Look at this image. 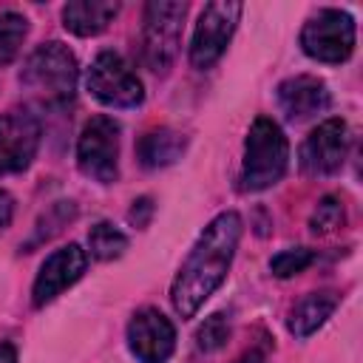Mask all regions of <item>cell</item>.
<instances>
[{
  "instance_id": "obj_1",
  "label": "cell",
  "mask_w": 363,
  "mask_h": 363,
  "mask_svg": "<svg viewBox=\"0 0 363 363\" xmlns=\"http://www.w3.org/2000/svg\"><path fill=\"white\" fill-rule=\"evenodd\" d=\"M241 230V216L235 210H224L199 233L170 284V303L179 318H193L204 306V301L224 284L238 250Z\"/></svg>"
},
{
  "instance_id": "obj_2",
  "label": "cell",
  "mask_w": 363,
  "mask_h": 363,
  "mask_svg": "<svg viewBox=\"0 0 363 363\" xmlns=\"http://www.w3.org/2000/svg\"><path fill=\"white\" fill-rule=\"evenodd\" d=\"M77 79H79L77 57L60 40H48L43 45H37L26 57L23 71H20L23 88L45 111L68 108L77 94Z\"/></svg>"
},
{
  "instance_id": "obj_3",
  "label": "cell",
  "mask_w": 363,
  "mask_h": 363,
  "mask_svg": "<svg viewBox=\"0 0 363 363\" xmlns=\"http://www.w3.org/2000/svg\"><path fill=\"white\" fill-rule=\"evenodd\" d=\"M289 167V142L281 130V125L269 116H255L247 139H244V156H241V190L244 193H261L267 187H275Z\"/></svg>"
},
{
  "instance_id": "obj_4",
  "label": "cell",
  "mask_w": 363,
  "mask_h": 363,
  "mask_svg": "<svg viewBox=\"0 0 363 363\" xmlns=\"http://www.w3.org/2000/svg\"><path fill=\"white\" fill-rule=\"evenodd\" d=\"M187 3L156 0L145 6L142 17V62L153 74H167L182 43Z\"/></svg>"
},
{
  "instance_id": "obj_5",
  "label": "cell",
  "mask_w": 363,
  "mask_h": 363,
  "mask_svg": "<svg viewBox=\"0 0 363 363\" xmlns=\"http://www.w3.org/2000/svg\"><path fill=\"white\" fill-rule=\"evenodd\" d=\"M354 17L343 9H320L301 28V48L309 60L337 65L354 51Z\"/></svg>"
},
{
  "instance_id": "obj_6",
  "label": "cell",
  "mask_w": 363,
  "mask_h": 363,
  "mask_svg": "<svg viewBox=\"0 0 363 363\" xmlns=\"http://www.w3.org/2000/svg\"><path fill=\"white\" fill-rule=\"evenodd\" d=\"M85 85L91 96L108 108H136L145 102V85L130 68V62L119 51H99L85 74Z\"/></svg>"
},
{
  "instance_id": "obj_7",
  "label": "cell",
  "mask_w": 363,
  "mask_h": 363,
  "mask_svg": "<svg viewBox=\"0 0 363 363\" xmlns=\"http://www.w3.org/2000/svg\"><path fill=\"white\" fill-rule=\"evenodd\" d=\"M77 167L82 176L113 184L119 179V122L113 116H91L77 139Z\"/></svg>"
},
{
  "instance_id": "obj_8",
  "label": "cell",
  "mask_w": 363,
  "mask_h": 363,
  "mask_svg": "<svg viewBox=\"0 0 363 363\" xmlns=\"http://www.w3.org/2000/svg\"><path fill=\"white\" fill-rule=\"evenodd\" d=\"M241 17V3H207L199 14L190 40V65L204 71L213 68L227 51L233 31Z\"/></svg>"
},
{
  "instance_id": "obj_9",
  "label": "cell",
  "mask_w": 363,
  "mask_h": 363,
  "mask_svg": "<svg viewBox=\"0 0 363 363\" xmlns=\"http://www.w3.org/2000/svg\"><path fill=\"white\" fill-rule=\"evenodd\" d=\"M43 125L28 108H14L0 116V176L23 173L40 147Z\"/></svg>"
},
{
  "instance_id": "obj_10",
  "label": "cell",
  "mask_w": 363,
  "mask_h": 363,
  "mask_svg": "<svg viewBox=\"0 0 363 363\" xmlns=\"http://www.w3.org/2000/svg\"><path fill=\"white\" fill-rule=\"evenodd\" d=\"M349 150V128L340 116L323 119L318 128L306 133L298 150V164L306 176H332L346 162Z\"/></svg>"
},
{
  "instance_id": "obj_11",
  "label": "cell",
  "mask_w": 363,
  "mask_h": 363,
  "mask_svg": "<svg viewBox=\"0 0 363 363\" xmlns=\"http://www.w3.org/2000/svg\"><path fill=\"white\" fill-rule=\"evenodd\" d=\"M85 269H88V250H82L79 244H65L54 250L37 269V278L31 286V303L43 309L45 303L60 298L68 286H74L85 275Z\"/></svg>"
},
{
  "instance_id": "obj_12",
  "label": "cell",
  "mask_w": 363,
  "mask_h": 363,
  "mask_svg": "<svg viewBox=\"0 0 363 363\" xmlns=\"http://www.w3.org/2000/svg\"><path fill=\"white\" fill-rule=\"evenodd\" d=\"M128 349L139 363H164L176 349V326L164 312L145 306L128 320Z\"/></svg>"
},
{
  "instance_id": "obj_13",
  "label": "cell",
  "mask_w": 363,
  "mask_h": 363,
  "mask_svg": "<svg viewBox=\"0 0 363 363\" xmlns=\"http://www.w3.org/2000/svg\"><path fill=\"white\" fill-rule=\"evenodd\" d=\"M275 99H278L281 113L289 122L312 119V116L329 111V105H332V94H329L326 82L312 74H295V77L284 79L275 91Z\"/></svg>"
},
{
  "instance_id": "obj_14",
  "label": "cell",
  "mask_w": 363,
  "mask_h": 363,
  "mask_svg": "<svg viewBox=\"0 0 363 363\" xmlns=\"http://www.w3.org/2000/svg\"><path fill=\"white\" fill-rule=\"evenodd\" d=\"M337 292H329V289H320V292H306L303 298H298L289 309V318H286V329L298 337V340H306L309 335H315L329 318L332 312L337 309Z\"/></svg>"
},
{
  "instance_id": "obj_15",
  "label": "cell",
  "mask_w": 363,
  "mask_h": 363,
  "mask_svg": "<svg viewBox=\"0 0 363 363\" xmlns=\"http://www.w3.org/2000/svg\"><path fill=\"white\" fill-rule=\"evenodd\" d=\"M116 14L119 3L113 0H71L62 6V26L77 37H96Z\"/></svg>"
},
{
  "instance_id": "obj_16",
  "label": "cell",
  "mask_w": 363,
  "mask_h": 363,
  "mask_svg": "<svg viewBox=\"0 0 363 363\" xmlns=\"http://www.w3.org/2000/svg\"><path fill=\"white\" fill-rule=\"evenodd\" d=\"M184 150H187V136L173 128H153L142 133L136 142V159L147 170H159L179 162Z\"/></svg>"
},
{
  "instance_id": "obj_17",
  "label": "cell",
  "mask_w": 363,
  "mask_h": 363,
  "mask_svg": "<svg viewBox=\"0 0 363 363\" xmlns=\"http://www.w3.org/2000/svg\"><path fill=\"white\" fill-rule=\"evenodd\" d=\"M88 250L96 261H113L128 250V235L111 221H96L88 230Z\"/></svg>"
},
{
  "instance_id": "obj_18",
  "label": "cell",
  "mask_w": 363,
  "mask_h": 363,
  "mask_svg": "<svg viewBox=\"0 0 363 363\" xmlns=\"http://www.w3.org/2000/svg\"><path fill=\"white\" fill-rule=\"evenodd\" d=\"M74 216H77V204H74V201H57V204H51V207L40 216V221H37V227H34V235L26 241V252H31L37 244L48 241L51 235H57Z\"/></svg>"
},
{
  "instance_id": "obj_19",
  "label": "cell",
  "mask_w": 363,
  "mask_h": 363,
  "mask_svg": "<svg viewBox=\"0 0 363 363\" xmlns=\"http://www.w3.org/2000/svg\"><path fill=\"white\" fill-rule=\"evenodd\" d=\"M28 34V20L17 11H0V65L11 62Z\"/></svg>"
},
{
  "instance_id": "obj_20",
  "label": "cell",
  "mask_w": 363,
  "mask_h": 363,
  "mask_svg": "<svg viewBox=\"0 0 363 363\" xmlns=\"http://www.w3.org/2000/svg\"><path fill=\"white\" fill-rule=\"evenodd\" d=\"M343 218H346L343 201H340L337 196H323V199L318 201V207L312 210V216H309V230H312L315 235H326V233L337 230V227L343 224Z\"/></svg>"
},
{
  "instance_id": "obj_21",
  "label": "cell",
  "mask_w": 363,
  "mask_h": 363,
  "mask_svg": "<svg viewBox=\"0 0 363 363\" xmlns=\"http://www.w3.org/2000/svg\"><path fill=\"white\" fill-rule=\"evenodd\" d=\"M230 340V320L224 318V312H213L210 318H204V323L196 329V349L199 352H216Z\"/></svg>"
},
{
  "instance_id": "obj_22",
  "label": "cell",
  "mask_w": 363,
  "mask_h": 363,
  "mask_svg": "<svg viewBox=\"0 0 363 363\" xmlns=\"http://www.w3.org/2000/svg\"><path fill=\"white\" fill-rule=\"evenodd\" d=\"M312 261H315V252L312 250H306V247H289V250H281L278 255H272L269 269H272L275 278H292V275L303 272Z\"/></svg>"
},
{
  "instance_id": "obj_23",
  "label": "cell",
  "mask_w": 363,
  "mask_h": 363,
  "mask_svg": "<svg viewBox=\"0 0 363 363\" xmlns=\"http://www.w3.org/2000/svg\"><path fill=\"white\" fill-rule=\"evenodd\" d=\"M150 213H153V199H150V196H142V199L133 201L128 218H130V224H136V227H147Z\"/></svg>"
},
{
  "instance_id": "obj_24",
  "label": "cell",
  "mask_w": 363,
  "mask_h": 363,
  "mask_svg": "<svg viewBox=\"0 0 363 363\" xmlns=\"http://www.w3.org/2000/svg\"><path fill=\"white\" fill-rule=\"evenodd\" d=\"M11 218H14V199L6 190H0V233H6Z\"/></svg>"
},
{
  "instance_id": "obj_25",
  "label": "cell",
  "mask_w": 363,
  "mask_h": 363,
  "mask_svg": "<svg viewBox=\"0 0 363 363\" xmlns=\"http://www.w3.org/2000/svg\"><path fill=\"white\" fill-rule=\"evenodd\" d=\"M0 363H17V349L14 343H0Z\"/></svg>"
}]
</instances>
